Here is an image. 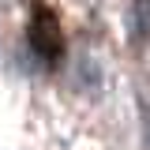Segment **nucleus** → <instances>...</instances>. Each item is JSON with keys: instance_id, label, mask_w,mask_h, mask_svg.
I'll list each match as a JSON object with an SVG mask.
<instances>
[{"instance_id": "f03ea898", "label": "nucleus", "mask_w": 150, "mask_h": 150, "mask_svg": "<svg viewBox=\"0 0 150 150\" xmlns=\"http://www.w3.org/2000/svg\"><path fill=\"white\" fill-rule=\"evenodd\" d=\"M71 79H75V86H79L83 94H98L101 86H105V71H101V60H98L94 53H79Z\"/></svg>"}, {"instance_id": "39448f33", "label": "nucleus", "mask_w": 150, "mask_h": 150, "mask_svg": "<svg viewBox=\"0 0 150 150\" xmlns=\"http://www.w3.org/2000/svg\"><path fill=\"white\" fill-rule=\"evenodd\" d=\"M146 139H150V124H146Z\"/></svg>"}, {"instance_id": "20e7f679", "label": "nucleus", "mask_w": 150, "mask_h": 150, "mask_svg": "<svg viewBox=\"0 0 150 150\" xmlns=\"http://www.w3.org/2000/svg\"><path fill=\"white\" fill-rule=\"evenodd\" d=\"M143 86H146V98H150V56H146V68H143Z\"/></svg>"}, {"instance_id": "7ed1b4c3", "label": "nucleus", "mask_w": 150, "mask_h": 150, "mask_svg": "<svg viewBox=\"0 0 150 150\" xmlns=\"http://www.w3.org/2000/svg\"><path fill=\"white\" fill-rule=\"evenodd\" d=\"M131 26H135V34L150 30V0H135L131 4Z\"/></svg>"}, {"instance_id": "f257e3e1", "label": "nucleus", "mask_w": 150, "mask_h": 150, "mask_svg": "<svg viewBox=\"0 0 150 150\" xmlns=\"http://www.w3.org/2000/svg\"><path fill=\"white\" fill-rule=\"evenodd\" d=\"M30 53L41 64H56V56H60V26H56L53 11H45V8L34 15V26H30Z\"/></svg>"}]
</instances>
